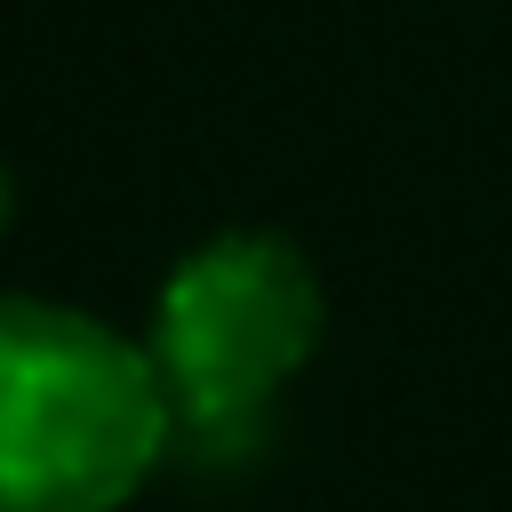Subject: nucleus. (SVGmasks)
Returning <instances> with one entry per match:
<instances>
[{
	"mask_svg": "<svg viewBox=\"0 0 512 512\" xmlns=\"http://www.w3.org/2000/svg\"><path fill=\"white\" fill-rule=\"evenodd\" d=\"M168 432L144 344L72 304L0 296V512H120Z\"/></svg>",
	"mask_w": 512,
	"mask_h": 512,
	"instance_id": "1",
	"label": "nucleus"
},
{
	"mask_svg": "<svg viewBox=\"0 0 512 512\" xmlns=\"http://www.w3.org/2000/svg\"><path fill=\"white\" fill-rule=\"evenodd\" d=\"M328 296L312 264L280 232H216L200 240L152 304V376L168 392V424L200 448L248 440L280 384L312 360Z\"/></svg>",
	"mask_w": 512,
	"mask_h": 512,
	"instance_id": "2",
	"label": "nucleus"
},
{
	"mask_svg": "<svg viewBox=\"0 0 512 512\" xmlns=\"http://www.w3.org/2000/svg\"><path fill=\"white\" fill-rule=\"evenodd\" d=\"M0 232H8V176H0Z\"/></svg>",
	"mask_w": 512,
	"mask_h": 512,
	"instance_id": "3",
	"label": "nucleus"
}]
</instances>
